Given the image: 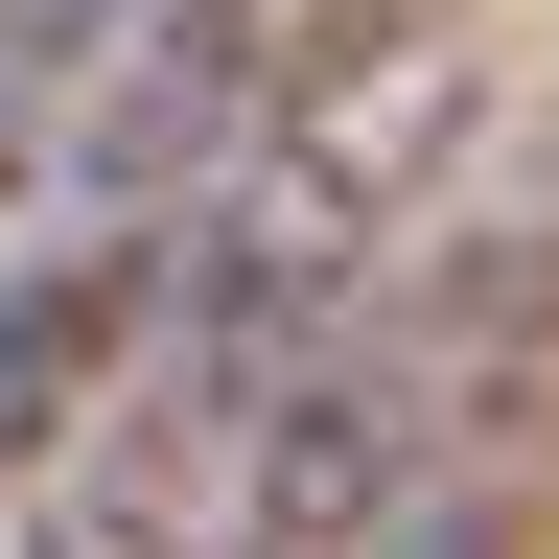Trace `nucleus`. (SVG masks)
Returning <instances> with one entry per match:
<instances>
[{
    "mask_svg": "<svg viewBox=\"0 0 559 559\" xmlns=\"http://www.w3.org/2000/svg\"><path fill=\"white\" fill-rule=\"evenodd\" d=\"M257 373L210 349H140V396L24 489V559H257Z\"/></svg>",
    "mask_w": 559,
    "mask_h": 559,
    "instance_id": "obj_2",
    "label": "nucleus"
},
{
    "mask_svg": "<svg viewBox=\"0 0 559 559\" xmlns=\"http://www.w3.org/2000/svg\"><path fill=\"white\" fill-rule=\"evenodd\" d=\"M466 140H489V24H466V0H326V24L280 47L257 140L210 164L187 257H164V349H210V373L280 396L419 257V210L466 187Z\"/></svg>",
    "mask_w": 559,
    "mask_h": 559,
    "instance_id": "obj_1",
    "label": "nucleus"
},
{
    "mask_svg": "<svg viewBox=\"0 0 559 559\" xmlns=\"http://www.w3.org/2000/svg\"><path fill=\"white\" fill-rule=\"evenodd\" d=\"M47 140H70V70H24V47H0V187H47Z\"/></svg>",
    "mask_w": 559,
    "mask_h": 559,
    "instance_id": "obj_6",
    "label": "nucleus"
},
{
    "mask_svg": "<svg viewBox=\"0 0 559 559\" xmlns=\"http://www.w3.org/2000/svg\"><path fill=\"white\" fill-rule=\"evenodd\" d=\"M373 559H513V443H466V466L419 489V513H396Z\"/></svg>",
    "mask_w": 559,
    "mask_h": 559,
    "instance_id": "obj_4",
    "label": "nucleus"
},
{
    "mask_svg": "<svg viewBox=\"0 0 559 559\" xmlns=\"http://www.w3.org/2000/svg\"><path fill=\"white\" fill-rule=\"evenodd\" d=\"M140 24V0H0V47H24V70H70V94H94V47Z\"/></svg>",
    "mask_w": 559,
    "mask_h": 559,
    "instance_id": "obj_5",
    "label": "nucleus"
},
{
    "mask_svg": "<svg viewBox=\"0 0 559 559\" xmlns=\"http://www.w3.org/2000/svg\"><path fill=\"white\" fill-rule=\"evenodd\" d=\"M164 257H187V234H70V210L24 234V280H0V513L140 396V349H164Z\"/></svg>",
    "mask_w": 559,
    "mask_h": 559,
    "instance_id": "obj_3",
    "label": "nucleus"
}]
</instances>
